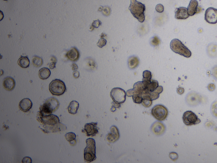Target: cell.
Returning a JSON list of instances; mask_svg holds the SVG:
<instances>
[{"mask_svg": "<svg viewBox=\"0 0 217 163\" xmlns=\"http://www.w3.org/2000/svg\"><path fill=\"white\" fill-rule=\"evenodd\" d=\"M86 146L84 150V159L87 162L94 161L97 158L96 141L92 138L86 140Z\"/></svg>", "mask_w": 217, "mask_h": 163, "instance_id": "277c9868", "label": "cell"}, {"mask_svg": "<svg viewBox=\"0 0 217 163\" xmlns=\"http://www.w3.org/2000/svg\"><path fill=\"white\" fill-rule=\"evenodd\" d=\"M60 103L57 99L51 97L47 99L39 108V113L42 117L51 114L59 108Z\"/></svg>", "mask_w": 217, "mask_h": 163, "instance_id": "6da1fadb", "label": "cell"}, {"mask_svg": "<svg viewBox=\"0 0 217 163\" xmlns=\"http://www.w3.org/2000/svg\"><path fill=\"white\" fill-rule=\"evenodd\" d=\"M32 63L35 67H40L43 64V59L40 57L35 56L33 58Z\"/></svg>", "mask_w": 217, "mask_h": 163, "instance_id": "484cf974", "label": "cell"}, {"mask_svg": "<svg viewBox=\"0 0 217 163\" xmlns=\"http://www.w3.org/2000/svg\"><path fill=\"white\" fill-rule=\"evenodd\" d=\"M207 54L211 58L217 57V44H210L208 45L207 49Z\"/></svg>", "mask_w": 217, "mask_h": 163, "instance_id": "ffe728a7", "label": "cell"}, {"mask_svg": "<svg viewBox=\"0 0 217 163\" xmlns=\"http://www.w3.org/2000/svg\"><path fill=\"white\" fill-rule=\"evenodd\" d=\"M139 60L137 58L136 56H131L129 58L128 60V64L129 68L134 69L138 65Z\"/></svg>", "mask_w": 217, "mask_h": 163, "instance_id": "d4e9b609", "label": "cell"}, {"mask_svg": "<svg viewBox=\"0 0 217 163\" xmlns=\"http://www.w3.org/2000/svg\"><path fill=\"white\" fill-rule=\"evenodd\" d=\"M120 134L118 128L115 126H112L110 128V132L107 137V141L110 143H114L119 139Z\"/></svg>", "mask_w": 217, "mask_h": 163, "instance_id": "7c38bea8", "label": "cell"}, {"mask_svg": "<svg viewBox=\"0 0 217 163\" xmlns=\"http://www.w3.org/2000/svg\"><path fill=\"white\" fill-rule=\"evenodd\" d=\"M80 104L77 101L73 100L69 104L68 107V112L72 114H75L77 112Z\"/></svg>", "mask_w": 217, "mask_h": 163, "instance_id": "7402d4cb", "label": "cell"}, {"mask_svg": "<svg viewBox=\"0 0 217 163\" xmlns=\"http://www.w3.org/2000/svg\"><path fill=\"white\" fill-rule=\"evenodd\" d=\"M49 91L53 95L60 96L63 95L66 91L65 83L60 79H56L51 81L49 84Z\"/></svg>", "mask_w": 217, "mask_h": 163, "instance_id": "5b68a950", "label": "cell"}, {"mask_svg": "<svg viewBox=\"0 0 217 163\" xmlns=\"http://www.w3.org/2000/svg\"><path fill=\"white\" fill-rule=\"evenodd\" d=\"M37 120L41 123H43L45 125H51L52 126L57 125L60 123L59 118L57 116L50 114L42 117L39 112L37 114Z\"/></svg>", "mask_w": 217, "mask_h": 163, "instance_id": "9c48e42d", "label": "cell"}, {"mask_svg": "<svg viewBox=\"0 0 217 163\" xmlns=\"http://www.w3.org/2000/svg\"><path fill=\"white\" fill-rule=\"evenodd\" d=\"M76 137V136L73 132L67 133L65 135V138H66V140L68 141H69L70 143L75 140Z\"/></svg>", "mask_w": 217, "mask_h": 163, "instance_id": "f1b7e54d", "label": "cell"}, {"mask_svg": "<svg viewBox=\"0 0 217 163\" xmlns=\"http://www.w3.org/2000/svg\"><path fill=\"white\" fill-rule=\"evenodd\" d=\"M134 102L136 104H140L143 101V97L142 95H136L132 96Z\"/></svg>", "mask_w": 217, "mask_h": 163, "instance_id": "f546056e", "label": "cell"}, {"mask_svg": "<svg viewBox=\"0 0 217 163\" xmlns=\"http://www.w3.org/2000/svg\"><path fill=\"white\" fill-rule=\"evenodd\" d=\"M190 15L188 13V8L184 7L177 8L175 12V18L177 19H186Z\"/></svg>", "mask_w": 217, "mask_h": 163, "instance_id": "9a60e30c", "label": "cell"}, {"mask_svg": "<svg viewBox=\"0 0 217 163\" xmlns=\"http://www.w3.org/2000/svg\"><path fill=\"white\" fill-rule=\"evenodd\" d=\"M184 123L188 126L196 125L201 123V120L192 111H188L184 113L182 117Z\"/></svg>", "mask_w": 217, "mask_h": 163, "instance_id": "ba28073f", "label": "cell"}, {"mask_svg": "<svg viewBox=\"0 0 217 163\" xmlns=\"http://www.w3.org/2000/svg\"><path fill=\"white\" fill-rule=\"evenodd\" d=\"M22 163H32V159L30 157H25L22 160Z\"/></svg>", "mask_w": 217, "mask_h": 163, "instance_id": "8d00e7d4", "label": "cell"}, {"mask_svg": "<svg viewBox=\"0 0 217 163\" xmlns=\"http://www.w3.org/2000/svg\"><path fill=\"white\" fill-rule=\"evenodd\" d=\"M151 113L153 116L158 121H163L167 117L168 110L164 106L158 105L152 109Z\"/></svg>", "mask_w": 217, "mask_h": 163, "instance_id": "8992f818", "label": "cell"}, {"mask_svg": "<svg viewBox=\"0 0 217 163\" xmlns=\"http://www.w3.org/2000/svg\"><path fill=\"white\" fill-rule=\"evenodd\" d=\"M198 3L197 0H191L188 7V13L190 16L194 15L197 12Z\"/></svg>", "mask_w": 217, "mask_h": 163, "instance_id": "ac0fdd59", "label": "cell"}, {"mask_svg": "<svg viewBox=\"0 0 217 163\" xmlns=\"http://www.w3.org/2000/svg\"><path fill=\"white\" fill-rule=\"evenodd\" d=\"M56 63L55 62H52V63H50L49 64V68L51 69H53L56 67Z\"/></svg>", "mask_w": 217, "mask_h": 163, "instance_id": "b9f144b4", "label": "cell"}, {"mask_svg": "<svg viewBox=\"0 0 217 163\" xmlns=\"http://www.w3.org/2000/svg\"><path fill=\"white\" fill-rule=\"evenodd\" d=\"M4 1H8V0H4Z\"/></svg>", "mask_w": 217, "mask_h": 163, "instance_id": "ee69618b", "label": "cell"}, {"mask_svg": "<svg viewBox=\"0 0 217 163\" xmlns=\"http://www.w3.org/2000/svg\"><path fill=\"white\" fill-rule=\"evenodd\" d=\"M211 112L215 117H217V101L215 102L211 106Z\"/></svg>", "mask_w": 217, "mask_h": 163, "instance_id": "4dcf8cb0", "label": "cell"}, {"mask_svg": "<svg viewBox=\"0 0 217 163\" xmlns=\"http://www.w3.org/2000/svg\"><path fill=\"white\" fill-rule=\"evenodd\" d=\"M170 48L173 52L185 57L190 58L192 55L191 50L177 39H174L171 41Z\"/></svg>", "mask_w": 217, "mask_h": 163, "instance_id": "3957f363", "label": "cell"}, {"mask_svg": "<svg viewBox=\"0 0 217 163\" xmlns=\"http://www.w3.org/2000/svg\"><path fill=\"white\" fill-rule=\"evenodd\" d=\"M143 82L145 86L146 90L148 92V93L150 92H153L159 87V83L158 81L156 80H151V81L149 82L143 81Z\"/></svg>", "mask_w": 217, "mask_h": 163, "instance_id": "d6986e66", "label": "cell"}, {"mask_svg": "<svg viewBox=\"0 0 217 163\" xmlns=\"http://www.w3.org/2000/svg\"><path fill=\"white\" fill-rule=\"evenodd\" d=\"M80 54L79 50L76 48H72L70 50L67 52L66 56L70 60L73 62H76L79 59Z\"/></svg>", "mask_w": 217, "mask_h": 163, "instance_id": "2e32d148", "label": "cell"}, {"mask_svg": "<svg viewBox=\"0 0 217 163\" xmlns=\"http://www.w3.org/2000/svg\"><path fill=\"white\" fill-rule=\"evenodd\" d=\"M107 40L104 38H101L98 40L97 45L98 47L99 48H102V47L104 46L107 44Z\"/></svg>", "mask_w": 217, "mask_h": 163, "instance_id": "1f68e13d", "label": "cell"}, {"mask_svg": "<svg viewBox=\"0 0 217 163\" xmlns=\"http://www.w3.org/2000/svg\"><path fill=\"white\" fill-rule=\"evenodd\" d=\"M156 9L158 12L162 13L164 11V6L161 4H158L156 6Z\"/></svg>", "mask_w": 217, "mask_h": 163, "instance_id": "836d02e7", "label": "cell"}, {"mask_svg": "<svg viewBox=\"0 0 217 163\" xmlns=\"http://www.w3.org/2000/svg\"><path fill=\"white\" fill-rule=\"evenodd\" d=\"M73 76L74 78H75V79H78L80 76V73L76 70L74 71L73 72Z\"/></svg>", "mask_w": 217, "mask_h": 163, "instance_id": "ab89813d", "label": "cell"}, {"mask_svg": "<svg viewBox=\"0 0 217 163\" xmlns=\"http://www.w3.org/2000/svg\"><path fill=\"white\" fill-rule=\"evenodd\" d=\"M160 43V39L157 36H154L151 41L152 45L154 46H158Z\"/></svg>", "mask_w": 217, "mask_h": 163, "instance_id": "d6a6232c", "label": "cell"}, {"mask_svg": "<svg viewBox=\"0 0 217 163\" xmlns=\"http://www.w3.org/2000/svg\"><path fill=\"white\" fill-rule=\"evenodd\" d=\"M110 96L113 101L118 104H123L126 100L127 93L122 89L115 88L111 90Z\"/></svg>", "mask_w": 217, "mask_h": 163, "instance_id": "52a82bcc", "label": "cell"}, {"mask_svg": "<svg viewBox=\"0 0 217 163\" xmlns=\"http://www.w3.org/2000/svg\"><path fill=\"white\" fill-rule=\"evenodd\" d=\"M51 74V71L47 67H43L39 70L38 75L40 79L42 80L48 79Z\"/></svg>", "mask_w": 217, "mask_h": 163, "instance_id": "603a6c76", "label": "cell"}, {"mask_svg": "<svg viewBox=\"0 0 217 163\" xmlns=\"http://www.w3.org/2000/svg\"><path fill=\"white\" fill-rule=\"evenodd\" d=\"M184 89L182 87H179L177 90V93L180 95H181L184 93Z\"/></svg>", "mask_w": 217, "mask_h": 163, "instance_id": "60d3db41", "label": "cell"}, {"mask_svg": "<svg viewBox=\"0 0 217 163\" xmlns=\"http://www.w3.org/2000/svg\"><path fill=\"white\" fill-rule=\"evenodd\" d=\"M208 90L210 91L214 90L215 89V85L213 84V83H210V84H209V85L208 86Z\"/></svg>", "mask_w": 217, "mask_h": 163, "instance_id": "f35d334b", "label": "cell"}, {"mask_svg": "<svg viewBox=\"0 0 217 163\" xmlns=\"http://www.w3.org/2000/svg\"><path fill=\"white\" fill-rule=\"evenodd\" d=\"M143 101H142V104L144 107H149L151 106L152 104V101L150 97L148 95H145V96L143 97Z\"/></svg>", "mask_w": 217, "mask_h": 163, "instance_id": "4316f807", "label": "cell"}, {"mask_svg": "<svg viewBox=\"0 0 217 163\" xmlns=\"http://www.w3.org/2000/svg\"><path fill=\"white\" fill-rule=\"evenodd\" d=\"M163 91V87L162 86H159L154 91L150 92L146 95H148L152 100H155L159 97V95Z\"/></svg>", "mask_w": 217, "mask_h": 163, "instance_id": "44dd1931", "label": "cell"}, {"mask_svg": "<svg viewBox=\"0 0 217 163\" xmlns=\"http://www.w3.org/2000/svg\"><path fill=\"white\" fill-rule=\"evenodd\" d=\"M72 68L73 70V71H76L78 69V66L77 65L75 64V63H73L72 65Z\"/></svg>", "mask_w": 217, "mask_h": 163, "instance_id": "7bdbcfd3", "label": "cell"}, {"mask_svg": "<svg viewBox=\"0 0 217 163\" xmlns=\"http://www.w3.org/2000/svg\"><path fill=\"white\" fill-rule=\"evenodd\" d=\"M102 24V22L99 20H94L93 22L92 26L95 28H98L100 25Z\"/></svg>", "mask_w": 217, "mask_h": 163, "instance_id": "e575fe53", "label": "cell"}, {"mask_svg": "<svg viewBox=\"0 0 217 163\" xmlns=\"http://www.w3.org/2000/svg\"><path fill=\"white\" fill-rule=\"evenodd\" d=\"M18 64L22 68H26L28 67L30 65V60L28 57H21L18 60Z\"/></svg>", "mask_w": 217, "mask_h": 163, "instance_id": "cb8c5ba5", "label": "cell"}, {"mask_svg": "<svg viewBox=\"0 0 217 163\" xmlns=\"http://www.w3.org/2000/svg\"><path fill=\"white\" fill-rule=\"evenodd\" d=\"M97 123H86L84 125V130L86 132L88 137H94L98 133Z\"/></svg>", "mask_w": 217, "mask_h": 163, "instance_id": "8fae6325", "label": "cell"}, {"mask_svg": "<svg viewBox=\"0 0 217 163\" xmlns=\"http://www.w3.org/2000/svg\"><path fill=\"white\" fill-rule=\"evenodd\" d=\"M212 75L214 78L217 80V65L215 66L212 69Z\"/></svg>", "mask_w": 217, "mask_h": 163, "instance_id": "74e56055", "label": "cell"}, {"mask_svg": "<svg viewBox=\"0 0 217 163\" xmlns=\"http://www.w3.org/2000/svg\"><path fill=\"white\" fill-rule=\"evenodd\" d=\"M205 20L210 24L217 23V9L213 7H209L205 12Z\"/></svg>", "mask_w": 217, "mask_h": 163, "instance_id": "30bf717a", "label": "cell"}, {"mask_svg": "<svg viewBox=\"0 0 217 163\" xmlns=\"http://www.w3.org/2000/svg\"><path fill=\"white\" fill-rule=\"evenodd\" d=\"M152 78L151 73L150 71L145 70L143 72V81L149 82L151 81Z\"/></svg>", "mask_w": 217, "mask_h": 163, "instance_id": "83f0119b", "label": "cell"}, {"mask_svg": "<svg viewBox=\"0 0 217 163\" xmlns=\"http://www.w3.org/2000/svg\"><path fill=\"white\" fill-rule=\"evenodd\" d=\"M152 131L157 135L162 134L165 131V127L162 123L157 122L151 127Z\"/></svg>", "mask_w": 217, "mask_h": 163, "instance_id": "e0dca14e", "label": "cell"}, {"mask_svg": "<svg viewBox=\"0 0 217 163\" xmlns=\"http://www.w3.org/2000/svg\"><path fill=\"white\" fill-rule=\"evenodd\" d=\"M169 157L172 160L175 161L178 158V154L175 152H172L169 154Z\"/></svg>", "mask_w": 217, "mask_h": 163, "instance_id": "d590c367", "label": "cell"}, {"mask_svg": "<svg viewBox=\"0 0 217 163\" xmlns=\"http://www.w3.org/2000/svg\"><path fill=\"white\" fill-rule=\"evenodd\" d=\"M16 83L15 79L12 77H6L3 81V87L5 90L8 91H12L15 87Z\"/></svg>", "mask_w": 217, "mask_h": 163, "instance_id": "5bb4252c", "label": "cell"}, {"mask_svg": "<svg viewBox=\"0 0 217 163\" xmlns=\"http://www.w3.org/2000/svg\"><path fill=\"white\" fill-rule=\"evenodd\" d=\"M129 10L133 16L141 22H144L145 19V4L137 0H130V4L129 7Z\"/></svg>", "mask_w": 217, "mask_h": 163, "instance_id": "7a4b0ae2", "label": "cell"}, {"mask_svg": "<svg viewBox=\"0 0 217 163\" xmlns=\"http://www.w3.org/2000/svg\"><path fill=\"white\" fill-rule=\"evenodd\" d=\"M32 102L30 99L25 98L23 99L20 101L19 104L20 109L23 112H26L29 111L32 107Z\"/></svg>", "mask_w": 217, "mask_h": 163, "instance_id": "4fadbf2b", "label": "cell"}]
</instances>
